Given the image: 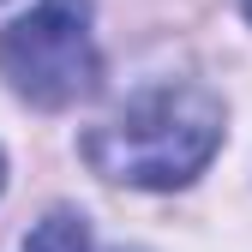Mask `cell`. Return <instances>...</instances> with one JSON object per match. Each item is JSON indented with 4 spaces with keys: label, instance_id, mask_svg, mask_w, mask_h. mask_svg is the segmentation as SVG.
Wrapping results in <instances>:
<instances>
[{
    "label": "cell",
    "instance_id": "cell-5",
    "mask_svg": "<svg viewBox=\"0 0 252 252\" xmlns=\"http://www.w3.org/2000/svg\"><path fill=\"white\" fill-rule=\"evenodd\" d=\"M0 174H6V168H0Z\"/></svg>",
    "mask_w": 252,
    "mask_h": 252
},
{
    "label": "cell",
    "instance_id": "cell-4",
    "mask_svg": "<svg viewBox=\"0 0 252 252\" xmlns=\"http://www.w3.org/2000/svg\"><path fill=\"white\" fill-rule=\"evenodd\" d=\"M246 12H252V0H246Z\"/></svg>",
    "mask_w": 252,
    "mask_h": 252
},
{
    "label": "cell",
    "instance_id": "cell-1",
    "mask_svg": "<svg viewBox=\"0 0 252 252\" xmlns=\"http://www.w3.org/2000/svg\"><path fill=\"white\" fill-rule=\"evenodd\" d=\"M222 144V102L204 84H150L84 138L90 168L126 186H186Z\"/></svg>",
    "mask_w": 252,
    "mask_h": 252
},
{
    "label": "cell",
    "instance_id": "cell-3",
    "mask_svg": "<svg viewBox=\"0 0 252 252\" xmlns=\"http://www.w3.org/2000/svg\"><path fill=\"white\" fill-rule=\"evenodd\" d=\"M18 252H90V228H84V216L54 210V216H42V222L30 228V240Z\"/></svg>",
    "mask_w": 252,
    "mask_h": 252
},
{
    "label": "cell",
    "instance_id": "cell-2",
    "mask_svg": "<svg viewBox=\"0 0 252 252\" xmlns=\"http://www.w3.org/2000/svg\"><path fill=\"white\" fill-rule=\"evenodd\" d=\"M0 78L36 108H72L102 78L90 0H36L18 24L0 30Z\"/></svg>",
    "mask_w": 252,
    "mask_h": 252
}]
</instances>
